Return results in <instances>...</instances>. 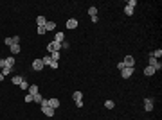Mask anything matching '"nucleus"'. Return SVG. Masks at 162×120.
Instances as JSON below:
<instances>
[{
    "label": "nucleus",
    "mask_w": 162,
    "mask_h": 120,
    "mask_svg": "<svg viewBox=\"0 0 162 120\" xmlns=\"http://www.w3.org/2000/svg\"><path fill=\"white\" fill-rule=\"evenodd\" d=\"M72 99L76 100V106H78V108H83V91H74V93H72Z\"/></svg>",
    "instance_id": "obj_1"
},
{
    "label": "nucleus",
    "mask_w": 162,
    "mask_h": 120,
    "mask_svg": "<svg viewBox=\"0 0 162 120\" xmlns=\"http://www.w3.org/2000/svg\"><path fill=\"white\" fill-rule=\"evenodd\" d=\"M61 49V43H58V41H51L49 45H47V50L49 52H60Z\"/></svg>",
    "instance_id": "obj_2"
},
{
    "label": "nucleus",
    "mask_w": 162,
    "mask_h": 120,
    "mask_svg": "<svg viewBox=\"0 0 162 120\" xmlns=\"http://www.w3.org/2000/svg\"><path fill=\"white\" fill-rule=\"evenodd\" d=\"M122 63H124V66H128V68H135V58H133V56H126Z\"/></svg>",
    "instance_id": "obj_3"
},
{
    "label": "nucleus",
    "mask_w": 162,
    "mask_h": 120,
    "mask_svg": "<svg viewBox=\"0 0 162 120\" xmlns=\"http://www.w3.org/2000/svg\"><path fill=\"white\" fill-rule=\"evenodd\" d=\"M148 66H151V68H155V70H160V68H162V63L159 59H155V58L150 56V65H148Z\"/></svg>",
    "instance_id": "obj_4"
},
{
    "label": "nucleus",
    "mask_w": 162,
    "mask_h": 120,
    "mask_svg": "<svg viewBox=\"0 0 162 120\" xmlns=\"http://www.w3.org/2000/svg\"><path fill=\"white\" fill-rule=\"evenodd\" d=\"M133 70H135V68H128V66H124V68L121 70V75L124 77V79H130V77L133 75Z\"/></svg>",
    "instance_id": "obj_5"
},
{
    "label": "nucleus",
    "mask_w": 162,
    "mask_h": 120,
    "mask_svg": "<svg viewBox=\"0 0 162 120\" xmlns=\"http://www.w3.org/2000/svg\"><path fill=\"white\" fill-rule=\"evenodd\" d=\"M43 66H45V65H43V61H41L40 58H38V59H34V61H32V68H34V70H36V72L43 70Z\"/></svg>",
    "instance_id": "obj_6"
},
{
    "label": "nucleus",
    "mask_w": 162,
    "mask_h": 120,
    "mask_svg": "<svg viewBox=\"0 0 162 120\" xmlns=\"http://www.w3.org/2000/svg\"><path fill=\"white\" fill-rule=\"evenodd\" d=\"M153 109V99L151 97H146L144 99V111H151Z\"/></svg>",
    "instance_id": "obj_7"
},
{
    "label": "nucleus",
    "mask_w": 162,
    "mask_h": 120,
    "mask_svg": "<svg viewBox=\"0 0 162 120\" xmlns=\"http://www.w3.org/2000/svg\"><path fill=\"white\" fill-rule=\"evenodd\" d=\"M41 111H43V115H47V117H54V111L51 106H41Z\"/></svg>",
    "instance_id": "obj_8"
},
{
    "label": "nucleus",
    "mask_w": 162,
    "mask_h": 120,
    "mask_svg": "<svg viewBox=\"0 0 162 120\" xmlns=\"http://www.w3.org/2000/svg\"><path fill=\"white\" fill-rule=\"evenodd\" d=\"M76 27H78V20H76V18L67 20V29H76Z\"/></svg>",
    "instance_id": "obj_9"
},
{
    "label": "nucleus",
    "mask_w": 162,
    "mask_h": 120,
    "mask_svg": "<svg viewBox=\"0 0 162 120\" xmlns=\"http://www.w3.org/2000/svg\"><path fill=\"white\" fill-rule=\"evenodd\" d=\"M49 106H51L52 109H58V106H60V100H58V99H49Z\"/></svg>",
    "instance_id": "obj_10"
},
{
    "label": "nucleus",
    "mask_w": 162,
    "mask_h": 120,
    "mask_svg": "<svg viewBox=\"0 0 162 120\" xmlns=\"http://www.w3.org/2000/svg\"><path fill=\"white\" fill-rule=\"evenodd\" d=\"M6 66H15V56H9V58H6Z\"/></svg>",
    "instance_id": "obj_11"
},
{
    "label": "nucleus",
    "mask_w": 162,
    "mask_h": 120,
    "mask_svg": "<svg viewBox=\"0 0 162 120\" xmlns=\"http://www.w3.org/2000/svg\"><path fill=\"white\" fill-rule=\"evenodd\" d=\"M54 41H58V43H63V41H65V34H63V32H58V34L54 36Z\"/></svg>",
    "instance_id": "obj_12"
},
{
    "label": "nucleus",
    "mask_w": 162,
    "mask_h": 120,
    "mask_svg": "<svg viewBox=\"0 0 162 120\" xmlns=\"http://www.w3.org/2000/svg\"><path fill=\"white\" fill-rule=\"evenodd\" d=\"M151 58H155V59H160V56H162V50L160 49H157V50H153L151 54H150Z\"/></svg>",
    "instance_id": "obj_13"
},
{
    "label": "nucleus",
    "mask_w": 162,
    "mask_h": 120,
    "mask_svg": "<svg viewBox=\"0 0 162 120\" xmlns=\"http://www.w3.org/2000/svg\"><path fill=\"white\" fill-rule=\"evenodd\" d=\"M9 50H11V54L15 56V54H20V45H13V47H9Z\"/></svg>",
    "instance_id": "obj_14"
},
{
    "label": "nucleus",
    "mask_w": 162,
    "mask_h": 120,
    "mask_svg": "<svg viewBox=\"0 0 162 120\" xmlns=\"http://www.w3.org/2000/svg\"><path fill=\"white\" fill-rule=\"evenodd\" d=\"M43 27H45V30H52L54 29V27H56V23H54V22H45V25H43Z\"/></svg>",
    "instance_id": "obj_15"
},
{
    "label": "nucleus",
    "mask_w": 162,
    "mask_h": 120,
    "mask_svg": "<svg viewBox=\"0 0 162 120\" xmlns=\"http://www.w3.org/2000/svg\"><path fill=\"white\" fill-rule=\"evenodd\" d=\"M36 93H40V91H38V86H36V84H31L29 86V95H36Z\"/></svg>",
    "instance_id": "obj_16"
},
{
    "label": "nucleus",
    "mask_w": 162,
    "mask_h": 120,
    "mask_svg": "<svg viewBox=\"0 0 162 120\" xmlns=\"http://www.w3.org/2000/svg\"><path fill=\"white\" fill-rule=\"evenodd\" d=\"M11 81H13V84H18V86H20L22 81H23V77H20V75H15V77H11Z\"/></svg>",
    "instance_id": "obj_17"
},
{
    "label": "nucleus",
    "mask_w": 162,
    "mask_h": 120,
    "mask_svg": "<svg viewBox=\"0 0 162 120\" xmlns=\"http://www.w3.org/2000/svg\"><path fill=\"white\" fill-rule=\"evenodd\" d=\"M2 75H4V77H6V75H11V74H13V68H11V66H6V68H2Z\"/></svg>",
    "instance_id": "obj_18"
},
{
    "label": "nucleus",
    "mask_w": 162,
    "mask_h": 120,
    "mask_svg": "<svg viewBox=\"0 0 162 120\" xmlns=\"http://www.w3.org/2000/svg\"><path fill=\"white\" fill-rule=\"evenodd\" d=\"M88 14H90V18H92V16H97V7H96V6L88 7Z\"/></svg>",
    "instance_id": "obj_19"
},
{
    "label": "nucleus",
    "mask_w": 162,
    "mask_h": 120,
    "mask_svg": "<svg viewBox=\"0 0 162 120\" xmlns=\"http://www.w3.org/2000/svg\"><path fill=\"white\" fill-rule=\"evenodd\" d=\"M155 68H151V66H146V68H144V74H146V75H153V74H155Z\"/></svg>",
    "instance_id": "obj_20"
},
{
    "label": "nucleus",
    "mask_w": 162,
    "mask_h": 120,
    "mask_svg": "<svg viewBox=\"0 0 162 120\" xmlns=\"http://www.w3.org/2000/svg\"><path fill=\"white\" fill-rule=\"evenodd\" d=\"M45 18H43V16H38V18H36V23H38V27H43V25H45Z\"/></svg>",
    "instance_id": "obj_21"
},
{
    "label": "nucleus",
    "mask_w": 162,
    "mask_h": 120,
    "mask_svg": "<svg viewBox=\"0 0 162 120\" xmlns=\"http://www.w3.org/2000/svg\"><path fill=\"white\" fill-rule=\"evenodd\" d=\"M51 59L58 63V61H60V52H51Z\"/></svg>",
    "instance_id": "obj_22"
},
{
    "label": "nucleus",
    "mask_w": 162,
    "mask_h": 120,
    "mask_svg": "<svg viewBox=\"0 0 162 120\" xmlns=\"http://www.w3.org/2000/svg\"><path fill=\"white\" fill-rule=\"evenodd\" d=\"M113 106H115V104H113V100H106V102H104V108H106V109H112Z\"/></svg>",
    "instance_id": "obj_23"
},
{
    "label": "nucleus",
    "mask_w": 162,
    "mask_h": 120,
    "mask_svg": "<svg viewBox=\"0 0 162 120\" xmlns=\"http://www.w3.org/2000/svg\"><path fill=\"white\" fill-rule=\"evenodd\" d=\"M124 13H126L128 16H132V14H133V7H130V6H126V7H124Z\"/></svg>",
    "instance_id": "obj_24"
},
{
    "label": "nucleus",
    "mask_w": 162,
    "mask_h": 120,
    "mask_svg": "<svg viewBox=\"0 0 162 120\" xmlns=\"http://www.w3.org/2000/svg\"><path fill=\"white\" fill-rule=\"evenodd\" d=\"M41 99H43V97H41L40 93H36V95H32V100H34V102H38V104H40V102H41Z\"/></svg>",
    "instance_id": "obj_25"
},
{
    "label": "nucleus",
    "mask_w": 162,
    "mask_h": 120,
    "mask_svg": "<svg viewBox=\"0 0 162 120\" xmlns=\"http://www.w3.org/2000/svg\"><path fill=\"white\" fill-rule=\"evenodd\" d=\"M41 61H43V65H51V63H52L51 56H45V58H43V59H41Z\"/></svg>",
    "instance_id": "obj_26"
},
{
    "label": "nucleus",
    "mask_w": 162,
    "mask_h": 120,
    "mask_svg": "<svg viewBox=\"0 0 162 120\" xmlns=\"http://www.w3.org/2000/svg\"><path fill=\"white\" fill-rule=\"evenodd\" d=\"M36 32H38V34H41V36H45V32H47V30H45V27H38V29H36Z\"/></svg>",
    "instance_id": "obj_27"
},
{
    "label": "nucleus",
    "mask_w": 162,
    "mask_h": 120,
    "mask_svg": "<svg viewBox=\"0 0 162 120\" xmlns=\"http://www.w3.org/2000/svg\"><path fill=\"white\" fill-rule=\"evenodd\" d=\"M6 45H7V47H13V45H15L13 38H6Z\"/></svg>",
    "instance_id": "obj_28"
},
{
    "label": "nucleus",
    "mask_w": 162,
    "mask_h": 120,
    "mask_svg": "<svg viewBox=\"0 0 162 120\" xmlns=\"http://www.w3.org/2000/svg\"><path fill=\"white\" fill-rule=\"evenodd\" d=\"M20 88H22V90H29V84H27V82H25V81H22Z\"/></svg>",
    "instance_id": "obj_29"
},
{
    "label": "nucleus",
    "mask_w": 162,
    "mask_h": 120,
    "mask_svg": "<svg viewBox=\"0 0 162 120\" xmlns=\"http://www.w3.org/2000/svg\"><path fill=\"white\" fill-rule=\"evenodd\" d=\"M126 6H130V7H135L137 6V0H128V4Z\"/></svg>",
    "instance_id": "obj_30"
},
{
    "label": "nucleus",
    "mask_w": 162,
    "mask_h": 120,
    "mask_svg": "<svg viewBox=\"0 0 162 120\" xmlns=\"http://www.w3.org/2000/svg\"><path fill=\"white\" fill-rule=\"evenodd\" d=\"M25 102H27V104H31V102H34V100H32V95H25Z\"/></svg>",
    "instance_id": "obj_31"
},
{
    "label": "nucleus",
    "mask_w": 162,
    "mask_h": 120,
    "mask_svg": "<svg viewBox=\"0 0 162 120\" xmlns=\"http://www.w3.org/2000/svg\"><path fill=\"white\" fill-rule=\"evenodd\" d=\"M69 47H70L69 41H63V43H61V49H69Z\"/></svg>",
    "instance_id": "obj_32"
},
{
    "label": "nucleus",
    "mask_w": 162,
    "mask_h": 120,
    "mask_svg": "<svg viewBox=\"0 0 162 120\" xmlns=\"http://www.w3.org/2000/svg\"><path fill=\"white\" fill-rule=\"evenodd\" d=\"M49 66H51V68H54V70H56V68H58V63H56V61H52L51 65H49Z\"/></svg>",
    "instance_id": "obj_33"
},
{
    "label": "nucleus",
    "mask_w": 162,
    "mask_h": 120,
    "mask_svg": "<svg viewBox=\"0 0 162 120\" xmlns=\"http://www.w3.org/2000/svg\"><path fill=\"white\" fill-rule=\"evenodd\" d=\"M6 68V59H0V70Z\"/></svg>",
    "instance_id": "obj_34"
},
{
    "label": "nucleus",
    "mask_w": 162,
    "mask_h": 120,
    "mask_svg": "<svg viewBox=\"0 0 162 120\" xmlns=\"http://www.w3.org/2000/svg\"><path fill=\"white\" fill-rule=\"evenodd\" d=\"M90 22H94V23H97V22H99V16H92V18H90Z\"/></svg>",
    "instance_id": "obj_35"
},
{
    "label": "nucleus",
    "mask_w": 162,
    "mask_h": 120,
    "mask_svg": "<svg viewBox=\"0 0 162 120\" xmlns=\"http://www.w3.org/2000/svg\"><path fill=\"white\" fill-rule=\"evenodd\" d=\"M2 81H4V75H2V72H0V82H2Z\"/></svg>",
    "instance_id": "obj_36"
}]
</instances>
